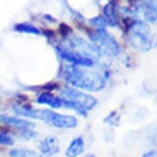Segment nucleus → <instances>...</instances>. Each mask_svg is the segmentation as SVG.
<instances>
[{
	"instance_id": "nucleus-14",
	"label": "nucleus",
	"mask_w": 157,
	"mask_h": 157,
	"mask_svg": "<svg viewBox=\"0 0 157 157\" xmlns=\"http://www.w3.org/2000/svg\"><path fill=\"white\" fill-rule=\"evenodd\" d=\"M142 157H156V152L155 151H148V152L143 154Z\"/></svg>"
},
{
	"instance_id": "nucleus-6",
	"label": "nucleus",
	"mask_w": 157,
	"mask_h": 157,
	"mask_svg": "<svg viewBox=\"0 0 157 157\" xmlns=\"http://www.w3.org/2000/svg\"><path fill=\"white\" fill-rule=\"evenodd\" d=\"M39 150L41 154L45 156H52L57 154L60 151L58 139L56 137H52V136L43 139L39 144Z\"/></svg>"
},
{
	"instance_id": "nucleus-15",
	"label": "nucleus",
	"mask_w": 157,
	"mask_h": 157,
	"mask_svg": "<svg viewBox=\"0 0 157 157\" xmlns=\"http://www.w3.org/2000/svg\"><path fill=\"white\" fill-rule=\"evenodd\" d=\"M85 157H94V154H87Z\"/></svg>"
},
{
	"instance_id": "nucleus-10",
	"label": "nucleus",
	"mask_w": 157,
	"mask_h": 157,
	"mask_svg": "<svg viewBox=\"0 0 157 157\" xmlns=\"http://www.w3.org/2000/svg\"><path fill=\"white\" fill-rule=\"evenodd\" d=\"M37 102L39 104H44V105H48L52 108H62L63 107V99L62 98L55 97L50 94H42L38 97Z\"/></svg>"
},
{
	"instance_id": "nucleus-11",
	"label": "nucleus",
	"mask_w": 157,
	"mask_h": 157,
	"mask_svg": "<svg viewBox=\"0 0 157 157\" xmlns=\"http://www.w3.org/2000/svg\"><path fill=\"white\" fill-rule=\"evenodd\" d=\"M10 157H41L39 154L32 150L21 148V149H13L10 151Z\"/></svg>"
},
{
	"instance_id": "nucleus-3",
	"label": "nucleus",
	"mask_w": 157,
	"mask_h": 157,
	"mask_svg": "<svg viewBox=\"0 0 157 157\" xmlns=\"http://www.w3.org/2000/svg\"><path fill=\"white\" fill-rule=\"evenodd\" d=\"M129 31V40L132 45L145 52L151 48L152 37L150 34V29L146 23L142 21H137L132 24Z\"/></svg>"
},
{
	"instance_id": "nucleus-1",
	"label": "nucleus",
	"mask_w": 157,
	"mask_h": 157,
	"mask_svg": "<svg viewBox=\"0 0 157 157\" xmlns=\"http://www.w3.org/2000/svg\"><path fill=\"white\" fill-rule=\"evenodd\" d=\"M65 79L74 86L90 91H99L105 86L108 71L97 62L90 66L67 65L64 67Z\"/></svg>"
},
{
	"instance_id": "nucleus-4",
	"label": "nucleus",
	"mask_w": 157,
	"mask_h": 157,
	"mask_svg": "<svg viewBox=\"0 0 157 157\" xmlns=\"http://www.w3.org/2000/svg\"><path fill=\"white\" fill-rule=\"evenodd\" d=\"M91 39L101 55L103 52L107 56H116L119 52V47L116 41L107 33L105 29H98Z\"/></svg>"
},
{
	"instance_id": "nucleus-9",
	"label": "nucleus",
	"mask_w": 157,
	"mask_h": 157,
	"mask_svg": "<svg viewBox=\"0 0 157 157\" xmlns=\"http://www.w3.org/2000/svg\"><path fill=\"white\" fill-rule=\"evenodd\" d=\"M145 19L149 22L156 21V0H144L141 5Z\"/></svg>"
},
{
	"instance_id": "nucleus-13",
	"label": "nucleus",
	"mask_w": 157,
	"mask_h": 157,
	"mask_svg": "<svg viewBox=\"0 0 157 157\" xmlns=\"http://www.w3.org/2000/svg\"><path fill=\"white\" fill-rule=\"evenodd\" d=\"M0 144L7 145V146H10V145H13V140L10 137L6 136V135L0 134Z\"/></svg>"
},
{
	"instance_id": "nucleus-8",
	"label": "nucleus",
	"mask_w": 157,
	"mask_h": 157,
	"mask_svg": "<svg viewBox=\"0 0 157 157\" xmlns=\"http://www.w3.org/2000/svg\"><path fill=\"white\" fill-rule=\"evenodd\" d=\"M84 151V141L81 137H78L71 142L66 150L67 157H77Z\"/></svg>"
},
{
	"instance_id": "nucleus-2",
	"label": "nucleus",
	"mask_w": 157,
	"mask_h": 157,
	"mask_svg": "<svg viewBox=\"0 0 157 157\" xmlns=\"http://www.w3.org/2000/svg\"><path fill=\"white\" fill-rule=\"evenodd\" d=\"M13 110L17 115L29 118H36V119L42 120L57 128H74L78 124V121L75 117L70 116V115L59 114L54 111L37 110V109L29 107V106L23 105H14Z\"/></svg>"
},
{
	"instance_id": "nucleus-12",
	"label": "nucleus",
	"mask_w": 157,
	"mask_h": 157,
	"mask_svg": "<svg viewBox=\"0 0 157 157\" xmlns=\"http://www.w3.org/2000/svg\"><path fill=\"white\" fill-rule=\"evenodd\" d=\"M16 30H19L21 32H29V33H34V34H39L40 32L38 31V29L34 26H32L31 24H21V25L17 26Z\"/></svg>"
},
{
	"instance_id": "nucleus-5",
	"label": "nucleus",
	"mask_w": 157,
	"mask_h": 157,
	"mask_svg": "<svg viewBox=\"0 0 157 157\" xmlns=\"http://www.w3.org/2000/svg\"><path fill=\"white\" fill-rule=\"evenodd\" d=\"M61 98L64 100L69 101V102L76 104L78 107H80L86 112L90 111L98 103L96 98L91 97L90 94H85L83 93H81V91L74 90V88L71 87H65L61 91Z\"/></svg>"
},
{
	"instance_id": "nucleus-7",
	"label": "nucleus",
	"mask_w": 157,
	"mask_h": 157,
	"mask_svg": "<svg viewBox=\"0 0 157 157\" xmlns=\"http://www.w3.org/2000/svg\"><path fill=\"white\" fill-rule=\"evenodd\" d=\"M0 122L10 124V125L16 126L21 129H33L35 127V124L29 120L20 119V118L10 117L7 116V115H2V114H0Z\"/></svg>"
}]
</instances>
